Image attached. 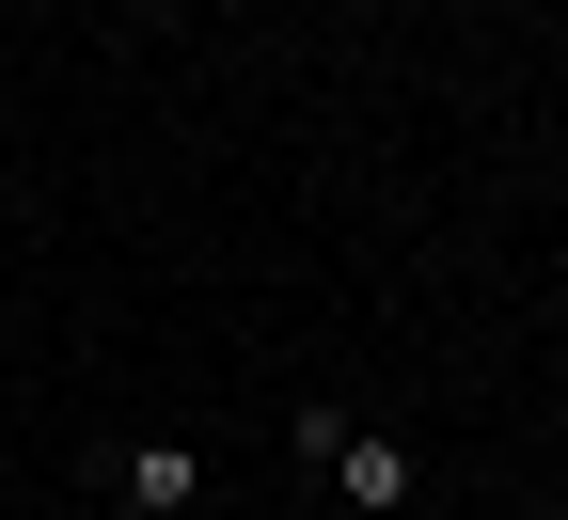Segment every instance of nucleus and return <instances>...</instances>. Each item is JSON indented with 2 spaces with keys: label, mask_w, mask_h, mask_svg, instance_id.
<instances>
[{
  "label": "nucleus",
  "mask_w": 568,
  "mask_h": 520,
  "mask_svg": "<svg viewBox=\"0 0 568 520\" xmlns=\"http://www.w3.org/2000/svg\"><path fill=\"white\" fill-rule=\"evenodd\" d=\"M301 458L364 504V520H395L410 504V441H379V426H347V410H301Z\"/></svg>",
  "instance_id": "nucleus-1"
},
{
  "label": "nucleus",
  "mask_w": 568,
  "mask_h": 520,
  "mask_svg": "<svg viewBox=\"0 0 568 520\" xmlns=\"http://www.w3.org/2000/svg\"><path fill=\"white\" fill-rule=\"evenodd\" d=\"M111 489H126L142 520H190V504H205V458H190V441H126V473H111Z\"/></svg>",
  "instance_id": "nucleus-2"
}]
</instances>
